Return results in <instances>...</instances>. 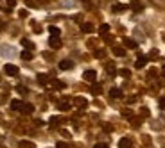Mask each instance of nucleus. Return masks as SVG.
Here are the masks:
<instances>
[{"label": "nucleus", "mask_w": 165, "mask_h": 148, "mask_svg": "<svg viewBox=\"0 0 165 148\" xmlns=\"http://www.w3.org/2000/svg\"><path fill=\"white\" fill-rule=\"evenodd\" d=\"M83 79H84V80H88V82H94V80L97 79V73H95L94 70H86V71L83 73Z\"/></svg>", "instance_id": "obj_1"}, {"label": "nucleus", "mask_w": 165, "mask_h": 148, "mask_svg": "<svg viewBox=\"0 0 165 148\" xmlns=\"http://www.w3.org/2000/svg\"><path fill=\"white\" fill-rule=\"evenodd\" d=\"M5 73H7V75H18V66H15V64H5Z\"/></svg>", "instance_id": "obj_2"}, {"label": "nucleus", "mask_w": 165, "mask_h": 148, "mask_svg": "<svg viewBox=\"0 0 165 148\" xmlns=\"http://www.w3.org/2000/svg\"><path fill=\"white\" fill-rule=\"evenodd\" d=\"M131 146V139L129 137H122L118 141V148H129Z\"/></svg>", "instance_id": "obj_3"}, {"label": "nucleus", "mask_w": 165, "mask_h": 148, "mask_svg": "<svg viewBox=\"0 0 165 148\" xmlns=\"http://www.w3.org/2000/svg\"><path fill=\"white\" fill-rule=\"evenodd\" d=\"M49 45L52 46V48H59V46H61V39H59V38H50Z\"/></svg>", "instance_id": "obj_4"}, {"label": "nucleus", "mask_w": 165, "mask_h": 148, "mask_svg": "<svg viewBox=\"0 0 165 148\" xmlns=\"http://www.w3.org/2000/svg\"><path fill=\"white\" fill-rule=\"evenodd\" d=\"M72 66H74V63H72V61H68V59H65V61H61V63H59V68H61V70H70Z\"/></svg>", "instance_id": "obj_5"}, {"label": "nucleus", "mask_w": 165, "mask_h": 148, "mask_svg": "<svg viewBox=\"0 0 165 148\" xmlns=\"http://www.w3.org/2000/svg\"><path fill=\"white\" fill-rule=\"evenodd\" d=\"M110 95L113 96V98H122V91L118 89V87H111V89H110Z\"/></svg>", "instance_id": "obj_6"}, {"label": "nucleus", "mask_w": 165, "mask_h": 148, "mask_svg": "<svg viewBox=\"0 0 165 148\" xmlns=\"http://www.w3.org/2000/svg\"><path fill=\"white\" fill-rule=\"evenodd\" d=\"M11 107H13L15 111H22L23 102H20V100H13V102H11Z\"/></svg>", "instance_id": "obj_7"}, {"label": "nucleus", "mask_w": 165, "mask_h": 148, "mask_svg": "<svg viewBox=\"0 0 165 148\" xmlns=\"http://www.w3.org/2000/svg\"><path fill=\"white\" fill-rule=\"evenodd\" d=\"M81 30L90 34V32H94V25H92V23H83V25H81Z\"/></svg>", "instance_id": "obj_8"}, {"label": "nucleus", "mask_w": 165, "mask_h": 148, "mask_svg": "<svg viewBox=\"0 0 165 148\" xmlns=\"http://www.w3.org/2000/svg\"><path fill=\"white\" fill-rule=\"evenodd\" d=\"M32 111H34V107H32L31 104H23V107H22V112L23 114H31Z\"/></svg>", "instance_id": "obj_9"}, {"label": "nucleus", "mask_w": 165, "mask_h": 148, "mask_svg": "<svg viewBox=\"0 0 165 148\" xmlns=\"http://www.w3.org/2000/svg\"><path fill=\"white\" fill-rule=\"evenodd\" d=\"M124 45H126L128 48H136V41H133V39H129V38L124 39Z\"/></svg>", "instance_id": "obj_10"}, {"label": "nucleus", "mask_w": 165, "mask_h": 148, "mask_svg": "<svg viewBox=\"0 0 165 148\" xmlns=\"http://www.w3.org/2000/svg\"><path fill=\"white\" fill-rule=\"evenodd\" d=\"M146 63H147V57H138V61H136V68H144L146 66Z\"/></svg>", "instance_id": "obj_11"}, {"label": "nucleus", "mask_w": 165, "mask_h": 148, "mask_svg": "<svg viewBox=\"0 0 165 148\" xmlns=\"http://www.w3.org/2000/svg\"><path fill=\"white\" fill-rule=\"evenodd\" d=\"M49 32H50L54 38H59V34H61V30H59L57 27H49Z\"/></svg>", "instance_id": "obj_12"}, {"label": "nucleus", "mask_w": 165, "mask_h": 148, "mask_svg": "<svg viewBox=\"0 0 165 148\" xmlns=\"http://www.w3.org/2000/svg\"><path fill=\"white\" fill-rule=\"evenodd\" d=\"M113 54L117 57H124V54H126V50L124 48H120V46H117V48H113Z\"/></svg>", "instance_id": "obj_13"}, {"label": "nucleus", "mask_w": 165, "mask_h": 148, "mask_svg": "<svg viewBox=\"0 0 165 148\" xmlns=\"http://www.w3.org/2000/svg\"><path fill=\"white\" fill-rule=\"evenodd\" d=\"M22 59H23V61H31V59H32V52H29V50L22 52Z\"/></svg>", "instance_id": "obj_14"}, {"label": "nucleus", "mask_w": 165, "mask_h": 148, "mask_svg": "<svg viewBox=\"0 0 165 148\" xmlns=\"http://www.w3.org/2000/svg\"><path fill=\"white\" fill-rule=\"evenodd\" d=\"M131 7H133V11H136V13H138V11H142V4L138 2V0H135V2L131 4Z\"/></svg>", "instance_id": "obj_15"}, {"label": "nucleus", "mask_w": 165, "mask_h": 148, "mask_svg": "<svg viewBox=\"0 0 165 148\" xmlns=\"http://www.w3.org/2000/svg\"><path fill=\"white\" fill-rule=\"evenodd\" d=\"M113 11H115V13H122V11H126V5L117 4V5H113Z\"/></svg>", "instance_id": "obj_16"}, {"label": "nucleus", "mask_w": 165, "mask_h": 148, "mask_svg": "<svg viewBox=\"0 0 165 148\" xmlns=\"http://www.w3.org/2000/svg\"><path fill=\"white\" fill-rule=\"evenodd\" d=\"M108 30H110V25H108V23H102L101 29H99V32H101V34H106Z\"/></svg>", "instance_id": "obj_17"}, {"label": "nucleus", "mask_w": 165, "mask_h": 148, "mask_svg": "<svg viewBox=\"0 0 165 148\" xmlns=\"http://www.w3.org/2000/svg\"><path fill=\"white\" fill-rule=\"evenodd\" d=\"M57 109H61V111H68L70 109V105L67 102H61V104H57Z\"/></svg>", "instance_id": "obj_18"}, {"label": "nucleus", "mask_w": 165, "mask_h": 148, "mask_svg": "<svg viewBox=\"0 0 165 148\" xmlns=\"http://www.w3.org/2000/svg\"><path fill=\"white\" fill-rule=\"evenodd\" d=\"M75 105L84 107V105H86V100H84V98H75Z\"/></svg>", "instance_id": "obj_19"}, {"label": "nucleus", "mask_w": 165, "mask_h": 148, "mask_svg": "<svg viewBox=\"0 0 165 148\" xmlns=\"http://www.w3.org/2000/svg\"><path fill=\"white\" fill-rule=\"evenodd\" d=\"M20 146H22V148H34V145H32V143H27V141H22V143H20Z\"/></svg>", "instance_id": "obj_20"}, {"label": "nucleus", "mask_w": 165, "mask_h": 148, "mask_svg": "<svg viewBox=\"0 0 165 148\" xmlns=\"http://www.w3.org/2000/svg\"><path fill=\"white\" fill-rule=\"evenodd\" d=\"M38 80H39V82H41V84H47V75H43V73H39V75H38Z\"/></svg>", "instance_id": "obj_21"}, {"label": "nucleus", "mask_w": 165, "mask_h": 148, "mask_svg": "<svg viewBox=\"0 0 165 148\" xmlns=\"http://www.w3.org/2000/svg\"><path fill=\"white\" fill-rule=\"evenodd\" d=\"M92 91H94V93H101V86H99V84H94V86H92Z\"/></svg>", "instance_id": "obj_22"}, {"label": "nucleus", "mask_w": 165, "mask_h": 148, "mask_svg": "<svg viewBox=\"0 0 165 148\" xmlns=\"http://www.w3.org/2000/svg\"><path fill=\"white\" fill-rule=\"evenodd\" d=\"M22 45H23V46H29V48H32V43L29 41V39H22Z\"/></svg>", "instance_id": "obj_23"}, {"label": "nucleus", "mask_w": 165, "mask_h": 148, "mask_svg": "<svg viewBox=\"0 0 165 148\" xmlns=\"http://www.w3.org/2000/svg\"><path fill=\"white\" fill-rule=\"evenodd\" d=\"M52 86L57 87V89H63V87H65V84H63V82H52Z\"/></svg>", "instance_id": "obj_24"}, {"label": "nucleus", "mask_w": 165, "mask_h": 148, "mask_svg": "<svg viewBox=\"0 0 165 148\" xmlns=\"http://www.w3.org/2000/svg\"><path fill=\"white\" fill-rule=\"evenodd\" d=\"M56 148H68V145H67V143H63V141H59V143L56 145Z\"/></svg>", "instance_id": "obj_25"}, {"label": "nucleus", "mask_w": 165, "mask_h": 148, "mask_svg": "<svg viewBox=\"0 0 165 148\" xmlns=\"http://www.w3.org/2000/svg\"><path fill=\"white\" fill-rule=\"evenodd\" d=\"M108 73H111V75L115 73V68H113V64H108Z\"/></svg>", "instance_id": "obj_26"}, {"label": "nucleus", "mask_w": 165, "mask_h": 148, "mask_svg": "<svg viewBox=\"0 0 165 148\" xmlns=\"http://www.w3.org/2000/svg\"><path fill=\"white\" fill-rule=\"evenodd\" d=\"M120 75L122 77H129V70H120Z\"/></svg>", "instance_id": "obj_27"}, {"label": "nucleus", "mask_w": 165, "mask_h": 148, "mask_svg": "<svg viewBox=\"0 0 165 148\" xmlns=\"http://www.w3.org/2000/svg\"><path fill=\"white\" fill-rule=\"evenodd\" d=\"M94 148H108V145H104V143H97Z\"/></svg>", "instance_id": "obj_28"}, {"label": "nucleus", "mask_w": 165, "mask_h": 148, "mask_svg": "<svg viewBox=\"0 0 165 148\" xmlns=\"http://www.w3.org/2000/svg\"><path fill=\"white\" fill-rule=\"evenodd\" d=\"M50 123L52 125H57L59 123V118H50Z\"/></svg>", "instance_id": "obj_29"}, {"label": "nucleus", "mask_w": 165, "mask_h": 148, "mask_svg": "<svg viewBox=\"0 0 165 148\" xmlns=\"http://www.w3.org/2000/svg\"><path fill=\"white\" fill-rule=\"evenodd\" d=\"M160 107H162V109H165V98L160 100Z\"/></svg>", "instance_id": "obj_30"}, {"label": "nucleus", "mask_w": 165, "mask_h": 148, "mask_svg": "<svg viewBox=\"0 0 165 148\" xmlns=\"http://www.w3.org/2000/svg\"><path fill=\"white\" fill-rule=\"evenodd\" d=\"M18 91H20V93H27V89H25V87H22V86H18Z\"/></svg>", "instance_id": "obj_31"}, {"label": "nucleus", "mask_w": 165, "mask_h": 148, "mask_svg": "<svg viewBox=\"0 0 165 148\" xmlns=\"http://www.w3.org/2000/svg\"><path fill=\"white\" fill-rule=\"evenodd\" d=\"M158 57V54H156V50H153V54H151V59H156Z\"/></svg>", "instance_id": "obj_32"}, {"label": "nucleus", "mask_w": 165, "mask_h": 148, "mask_svg": "<svg viewBox=\"0 0 165 148\" xmlns=\"http://www.w3.org/2000/svg\"><path fill=\"white\" fill-rule=\"evenodd\" d=\"M7 4H9V5H15V4H16V0H7Z\"/></svg>", "instance_id": "obj_33"}, {"label": "nucleus", "mask_w": 165, "mask_h": 148, "mask_svg": "<svg viewBox=\"0 0 165 148\" xmlns=\"http://www.w3.org/2000/svg\"><path fill=\"white\" fill-rule=\"evenodd\" d=\"M162 75L165 77V64H163V68H162Z\"/></svg>", "instance_id": "obj_34"}]
</instances>
